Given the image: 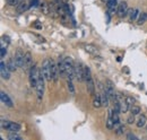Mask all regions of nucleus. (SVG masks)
Here are the masks:
<instances>
[{
	"label": "nucleus",
	"mask_w": 147,
	"mask_h": 140,
	"mask_svg": "<svg viewBox=\"0 0 147 140\" xmlns=\"http://www.w3.org/2000/svg\"><path fill=\"white\" fill-rule=\"evenodd\" d=\"M65 60V68H66V76L68 77V79H71L73 80L75 76V65H74V61L71 58H66L63 59Z\"/></svg>",
	"instance_id": "1"
},
{
	"label": "nucleus",
	"mask_w": 147,
	"mask_h": 140,
	"mask_svg": "<svg viewBox=\"0 0 147 140\" xmlns=\"http://www.w3.org/2000/svg\"><path fill=\"white\" fill-rule=\"evenodd\" d=\"M41 72L43 73L45 80H48V81H51V80H52V76H51V60L45 59V60L43 61Z\"/></svg>",
	"instance_id": "2"
},
{
	"label": "nucleus",
	"mask_w": 147,
	"mask_h": 140,
	"mask_svg": "<svg viewBox=\"0 0 147 140\" xmlns=\"http://www.w3.org/2000/svg\"><path fill=\"white\" fill-rule=\"evenodd\" d=\"M40 72H41V70H38V68L35 65L33 67H31V69H30V83H31L32 87L36 88L38 77H40Z\"/></svg>",
	"instance_id": "3"
},
{
	"label": "nucleus",
	"mask_w": 147,
	"mask_h": 140,
	"mask_svg": "<svg viewBox=\"0 0 147 140\" xmlns=\"http://www.w3.org/2000/svg\"><path fill=\"white\" fill-rule=\"evenodd\" d=\"M1 128L5 130H8L10 132H18L20 130V124L16 122H10V121H5L1 120Z\"/></svg>",
	"instance_id": "4"
},
{
	"label": "nucleus",
	"mask_w": 147,
	"mask_h": 140,
	"mask_svg": "<svg viewBox=\"0 0 147 140\" xmlns=\"http://www.w3.org/2000/svg\"><path fill=\"white\" fill-rule=\"evenodd\" d=\"M44 76L42 72H40V77H38V81L36 85V93H37V98L38 101L42 100L43 97V92H44Z\"/></svg>",
	"instance_id": "5"
},
{
	"label": "nucleus",
	"mask_w": 147,
	"mask_h": 140,
	"mask_svg": "<svg viewBox=\"0 0 147 140\" xmlns=\"http://www.w3.org/2000/svg\"><path fill=\"white\" fill-rule=\"evenodd\" d=\"M84 72H85V67L82 63H77L75 66V76H76L78 81L84 80Z\"/></svg>",
	"instance_id": "6"
},
{
	"label": "nucleus",
	"mask_w": 147,
	"mask_h": 140,
	"mask_svg": "<svg viewBox=\"0 0 147 140\" xmlns=\"http://www.w3.org/2000/svg\"><path fill=\"white\" fill-rule=\"evenodd\" d=\"M117 13H118V16H119V17H125V16H127L129 13L127 2H125V1L120 2V3L118 5V10H117Z\"/></svg>",
	"instance_id": "7"
},
{
	"label": "nucleus",
	"mask_w": 147,
	"mask_h": 140,
	"mask_svg": "<svg viewBox=\"0 0 147 140\" xmlns=\"http://www.w3.org/2000/svg\"><path fill=\"white\" fill-rule=\"evenodd\" d=\"M105 92L109 95V97L112 100H115V93H114V85L111 80H107L105 81Z\"/></svg>",
	"instance_id": "8"
},
{
	"label": "nucleus",
	"mask_w": 147,
	"mask_h": 140,
	"mask_svg": "<svg viewBox=\"0 0 147 140\" xmlns=\"http://www.w3.org/2000/svg\"><path fill=\"white\" fill-rule=\"evenodd\" d=\"M0 73H1V78L2 79H9L10 78V70L7 68V65H5L3 61H1L0 63Z\"/></svg>",
	"instance_id": "9"
},
{
	"label": "nucleus",
	"mask_w": 147,
	"mask_h": 140,
	"mask_svg": "<svg viewBox=\"0 0 147 140\" xmlns=\"http://www.w3.org/2000/svg\"><path fill=\"white\" fill-rule=\"evenodd\" d=\"M24 58H25V54L22 52L20 50L17 51L16 55H15V63L17 67H24Z\"/></svg>",
	"instance_id": "10"
},
{
	"label": "nucleus",
	"mask_w": 147,
	"mask_h": 140,
	"mask_svg": "<svg viewBox=\"0 0 147 140\" xmlns=\"http://www.w3.org/2000/svg\"><path fill=\"white\" fill-rule=\"evenodd\" d=\"M0 98H1V102L6 105V106H8V107H13V106H14L13 101L9 98V96H8L5 92H1V93H0Z\"/></svg>",
	"instance_id": "11"
},
{
	"label": "nucleus",
	"mask_w": 147,
	"mask_h": 140,
	"mask_svg": "<svg viewBox=\"0 0 147 140\" xmlns=\"http://www.w3.org/2000/svg\"><path fill=\"white\" fill-rule=\"evenodd\" d=\"M107 7H108L109 13L114 14V13L118 10V2H117V0H108Z\"/></svg>",
	"instance_id": "12"
},
{
	"label": "nucleus",
	"mask_w": 147,
	"mask_h": 140,
	"mask_svg": "<svg viewBox=\"0 0 147 140\" xmlns=\"http://www.w3.org/2000/svg\"><path fill=\"white\" fill-rule=\"evenodd\" d=\"M58 75H59V71H58V67L55 62L51 60V76H52V80L57 81L58 80Z\"/></svg>",
	"instance_id": "13"
},
{
	"label": "nucleus",
	"mask_w": 147,
	"mask_h": 140,
	"mask_svg": "<svg viewBox=\"0 0 147 140\" xmlns=\"http://www.w3.org/2000/svg\"><path fill=\"white\" fill-rule=\"evenodd\" d=\"M57 67H58V71H59V75H60V76H65V75H66V68H65V60H62V59H59V61H58V65H57Z\"/></svg>",
	"instance_id": "14"
},
{
	"label": "nucleus",
	"mask_w": 147,
	"mask_h": 140,
	"mask_svg": "<svg viewBox=\"0 0 147 140\" xmlns=\"http://www.w3.org/2000/svg\"><path fill=\"white\" fill-rule=\"evenodd\" d=\"M27 9H28V3L26 1H20L18 5L16 6V10H17V13H19V14L24 13Z\"/></svg>",
	"instance_id": "15"
},
{
	"label": "nucleus",
	"mask_w": 147,
	"mask_h": 140,
	"mask_svg": "<svg viewBox=\"0 0 147 140\" xmlns=\"http://www.w3.org/2000/svg\"><path fill=\"white\" fill-rule=\"evenodd\" d=\"M31 63H32V54L30 52L25 53V58H24V68H31Z\"/></svg>",
	"instance_id": "16"
},
{
	"label": "nucleus",
	"mask_w": 147,
	"mask_h": 140,
	"mask_svg": "<svg viewBox=\"0 0 147 140\" xmlns=\"http://www.w3.org/2000/svg\"><path fill=\"white\" fill-rule=\"evenodd\" d=\"M86 85H87V90L91 95H95V86H94V81H93V78L92 79H88L86 81Z\"/></svg>",
	"instance_id": "17"
},
{
	"label": "nucleus",
	"mask_w": 147,
	"mask_h": 140,
	"mask_svg": "<svg viewBox=\"0 0 147 140\" xmlns=\"http://www.w3.org/2000/svg\"><path fill=\"white\" fill-rule=\"evenodd\" d=\"M93 105H94V107H96V108H98L100 106H102V96H100V95L96 94V96H95L94 100H93Z\"/></svg>",
	"instance_id": "18"
},
{
	"label": "nucleus",
	"mask_w": 147,
	"mask_h": 140,
	"mask_svg": "<svg viewBox=\"0 0 147 140\" xmlns=\"http://www.w3.org/2000/svg\"><path fill=\"white\" fill-rule=\"evenodd\" d=\"M16 63H15V60L14 59H9L8 61H7V68L10 70V72H13V71H15L16 70Z\"/></svg>",
	"instance_id": "19"
},
{
	"label": "nucleus",
	"mask_w": 147,
	"mask_h": 140,
	"mask_svg": "<svg viewBox=\"0 0 147 140\" xmlns=\"http://www.w3.org/2000/svg\"><path fill=\"white\" fill-rule=\"evenodd\" d=\"M146 20H147V13H142V14L139 15L138 19H137V24H138V25H143Z\"/></svg>",
	"instance_id": "20"
},
{
	"label": "nucleus",
	"mask_w": 147,
	"mask_h": 140,
	"mask_svg": "<svg viewBox=\"0 0 147 140\" xmlns=\"http://www.w3.org/2000/svg\"><path fill=\"white\" fill-rule=\"evenodd\" d=\"M50 8H51V6H50V5H47L45 2H42V3H41V9H42L43 14L49 15V14H50Z\"/></svg>",
	"instance_id": "21"
},
{
	"label": "nucleus",
	"mask_w": 147,
	"mask_h": 140,
	"mask_svg": "<svg viewBox=\"0 0 147 140\" xmlns=\"http://www.w3.org/2000/svg\"><path fill=\"white\" fill-rule=\"evenodd\" d=\"M88 79H92V73H91V69L90 67L85 66V72H84V80L87 81Z\"/></svg>",
	"instance_id": "22"
},
{
	"label": "nucleus",
	"mask_w": 147,
	"mask_h": 140,
	"mask_svg": "<svg viewBox=\"0 0 147 140\" xmlns=\"http://www.w3.org/2000/svg\"><path fill=\"white\" fill-rule=\"evenodd\" d=\"M109 95L107 94V92H105V89H104V93H103V95H102V106H108L109 105Z\"/></svg>",
	"instance_id": "23"
},
{
	"label": "nucleus",
	"mask_w": 147,
	"mask_h": 140,
	"mask_svg": "<svg viewBox=\"0 0 147 140\" xmlns=\"http://www.w3.org/2000/svg\"><path fill=\"white\" fill-rule=\"evenodd\" d=\"M146 122H147V119H146V116H144V115H142L140 118H139V120L137 121V127L138 128H143V127H145L146 125Z\"/></svg>",
	"instance_id": "24"
},
{
	"label": "nucleus",
	"mask_w": 147,
	"mask_h": 140,
	"mask_svg": "<svg viewBox=\"0 0 147 140\" xmlns=\"http://www.w3.org/2000/svg\"><path fill=\"white\" fill-rule=\"evenodd\" d=\"M129 13H130V20H135L136 18L139 17V15H140L138 9H131Z\"/></svg>",
	"instance_id": "25"
},
{
	"label": "nucleus",
	"mask_w": 147,
	"mask_h": 140,
	"mask_svg": "<svg viewBox=\"0 0 147 140\" xmlns=\"http://www.w3.org/2000/svg\"><path fill=\"white\" fill-rule=\"evenodd\" d=\"M128 110H129V104L126 101H123V102L120 103V113H126Z\"/></svg>",
	"instance_id": "26"
},
{
	"label": "nucleus",
	"mask_w": 147,
	"mask_h": 140,
	"mask_svg": "<svg viewBox=\"0 0 147 140\" xmlns=\"http://www.w3.org/2000/svg\"><path fill=\"white\" fill-rule=\"evenodd\" d=\"M140 111H142L140 107L137 106V105H131V107H130V112H131L132 115H137V114H139Z\"/></svg>",
	"instance_id": "27"
},
{
	"label": "nucleus",
	"mask_w": 147,
	"mask_h": 140,
	"mask_svg": "<svg viewBox=\"0 0 147 140\" xmlns=\"http://www.w3.org/2000/svg\"><path fill=\"white\" fill-rule=\"evenodd\" d=\"M85 50H86V52L92 53V54H96L97 53V49L95 46H93V45H90V44L85 45Z\"/></svg>",
	"instance_id": "28"
},
{
	"label": "nucleus",
	"mask_w": 147,
	"mask_h": 140,
	"mask_svg": "<svg viewBox=\"0 0 147 140\" xmlns=\"http://www.w3.org/2000/svg\"><path fill=\"white\" fill-rule=\"evenodd\" d=\"M125 129H126V128H125L122 124H120V125H118L114 130H115V133H117V135H122V133L125 132Z\"/></svg>",
	"instance_id": "29"
},
{
	"label": "nucleus",
	"mask_w": 147,
	"mask_h": 140,
	"mask_svg": "<svg viewBox=\"0 0 147 140\" xmlns=\"http://www.w3.org/2000/svg\"><path fill=\"white\" fill-rule=\"evenodd\" d=\"M107 127H108V129H114V122H113V120H112V116L109 115V119H108V122H107Z\"/></svg>",
	"instance_id": "30"
},
{
	"label": "nucleus",
	"mask_w": 147,
	"mask_h": 140,
	"mask_svg": "<svg viewBox=\"0 0 147 140\" xmlns=\"http://www.w3.org/2000/svg\"><path fill=\"white\" fill-rule=\"evenodd\" d=\"M67 85H68V89H69V92L71 93V94H75V88H74V85H73V81H71V79H68V81H67Z\"/></svg>",
	"instance_id": "31"
},
{
	"label": "nucleus",
	"mask_w": 147,
	"mask_h": 140,
	"mask_svg": "<svg viewBox=\"0 0 147 140\" xmlns=\"http://www.w3.org/2000/svg\"><path fill=\"white\" fill-rule=\"evenodd\" d=\"M125 101H126L129 105H135V104H136V100H135L134 97H131V96H127V97L125 98Z\"/></svg>",
	"instance_id": "32"
},
{
	"label": "nucleus",
	"mask_w": 147,
	"mask_h": 140,
	"mask_svg": "<svg viewBox=\"0 0 147 140\" xmlns=\"http://www.w3.org/2000/svg\"><path fill=\"white\" fill-rule=\"evenodd\" d=\"M8 139H10V140H20L22 138L19 137L18 135H16V132H11V133L8 136Z\"/></svg>",
	"instance_id": "33"
},
{
	"label": "nucleus",
	"mask_w": 147,
	"mask_h": 140,
	"mask_svg": "<svg viewBox=\"0 0 147 140\" xmlns=\"http://www.w3.org/2000/svg\"><path fill=\"white\" fill-rule=\"evenodd\" d=\"M6 1H7V3H8L9 6H14V7H15V6L18 5L22 0H6Z\"/></svg>",
	"instance_id": "34"
},
{
	"label": "nucleus",
	"mask_w": 147,
	"mask_h": 140,
	"mask_svg": "<svg viewBox=\"0 0 147 140\" xmlns=\"http://www.w3.org/2000/svg\"><path fill=\"white\" fill-rule=\"evenodd\" d=\"M127 123H128V124H132V123H135V118H134V115H132V114H131L128 119H127Z\"/></svg>",
	"instance_id": "35"
},
{
	"label": "nucleus",
	"mask_w": 147,
	"mask_h": 140,
	"mask_svg": "<svg viewBox=\"0 0 147 140\" xmlns=\"http://www.w3.org/2000/svg\"><path fill=\"white\" fill-rule=\"evenodd\" d=\"M6 53H7V49H6V46H1V59H3V58H5Z\"/></svg>",
	"instance_id": "36"
},
{
	"label": "nucleus",
	"mask_w": 147,
	"mask_h": 140,
	"mask_svg": "<svg viewBox=\"0 0 147 140\" xmlns=\"http://www.w3.org/2000/svg\"><path fill=\"white\" fill-rule=\"evenodd\" d=\"M31 6H33V7L38 6V0H31Z\"/></svg>",
	"instance_id": "37"
},
{
	"label": "nucleus",
	"mask_w": 147,
	"mask_h": 140,
	"mask_svg": "<svg viewBox=\"0 0 147 140\" xmlns=\"http://www.w3.org/2000/svg\"><path fill=\"white\" fill-rule=\"evenodd\" d=\"M127 138H128V139H138L136 136H134V135H131V133L128 135V137H127Z\"/></svg>",
	"instance_id": "38"
},
{
	"label": "nucleus",
	"mask_w": 147,
	"mask_h": 140,
	"mask_svg": "<svg viewBox=\"0 0 147 140\" xmlns=\"http://www.w3.org/2000/svg\"><path fill=\"white\" fill-rule=\"evenodd\" d=\"M37 23H38V22H36V24H34V26H35L36 28H42V26H41L40 24H37Z\"/></svg>",
	"instance_id": "39"
},
{
	"label": "nucleus",
	"mask_w": 147,
	"mask_h": 140,
	"mask_svg": "<svg viewBox=\"0 0 147 140\" xmlns=\"http://www.w3.org/2000/svg\"><path fill=\"white\" fill-rule=\"evenodd\" d=\"M107 1H108V0H107Z\"/></svg>",
	"instance_id": "40"
},
{
	"label": "nucleus",
	"mask_w": 147,
	"mask_h": 140,
	"mask_svg": "<svg viewBox=\"0 0 147 140\" xmlns=\"http://www.w3.org/2000/svg\"><path fill=\"white\" fill-rule=\"evenodd\" d=\"M146 128H147V127H146Z\"/></svg>",
	"instance_id": "41"
}]
</instances>
